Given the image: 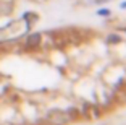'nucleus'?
Masks as SVG:
<instances>
[{
	"label": "nucleus",
	"mask_w": 126,
	"mask_h": 125,
	"mask_svg": "<svg viewBox=\"0 0 126 125\" xmlns=\"http://www.w3.org/2000/svg\"><path fill=\"white\" fill-rule=\"evenodd\" d=\"M70 120L71 117L68 115V112H63V110H53L48 114V122L52 125H65Z\"/></svg>",
	"instance_id": "1"
}]
</instances>
